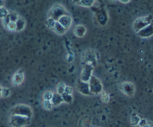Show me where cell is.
I'll return each mask as SVG.
<instances>
[{"mask_svg": "<svg viewBox=\"0 0 153 127\" xmlns=\"http://www.w3.org/2000/svg\"><path fill=\"white\" fill-rule=\"evenodd\" d=\"M2 22H3V25H4V26L5 27V28H7V25H8V24L10 22V18H9V16H7V17L4 18V19H2Z\"/></svg>", "mask_w": 153, "mask_h": 127, "instance_id": "obj_29", "label": "cell"}, {"mask_svg": "<svg viewBox=\"0 0 153 127\" xmlns=\"http://www.w3.org/2000/svg\"><path fill=\"white\" fill-rule=\"evenodd\" d=\"M56 21L54 19H52V17H49L46 20V25H47L48 28H55V25L56 24Z\"/></svg>", "mask_w": 153, "mask_h": 127, "instance_id": "obj_21", "label": "cell"}, {"mask_svg": "<svg viewBox=\"0 0 153 127\" xmlns=\"http://www.w3.org/2000/svg\"><path fill=\"white\" fill-rule=\"evenodd\" d=\"M1 89H2V88H1V87L0 86V97H1Z\"/></svg>", "mask_w": 153, "mask_h": 127, "instance_id": "obj_34", "label": "cell"}, {"mask_svg": "<svg viewBox=\"0 0 153 127\" xmlns=\"http://www.w3.org/2000/svg\"><path fill=\"white\" fill-rule=\"evenodd\" d=\"M76 2L79 5L85 6V7H91L95 2V1L94 0H83V1L80 0V1H76Z\"/></svg>", "mask_w": 153, "mask_h": 127, "instance_id": "obj_17", "label": "cell"}, {"mask_svg": "<svg viewBox=\"0 0 153 127\" xmlns=\"http://www.w3.org/2000/svg\"><path fill=\"white\" fill-rule=\"evenodd\" d=\"M73 92V88H71V87H70V86H66V88H65V93H66V94H70V95H72Z\"/></svg>", "mask_w": 153, "mask_h": 127, "instance_id": "obj_30", "label": "cell"}, {"mask_svg": "<svg viewBox=\"0 0 153 127\" xmlns=\"http://www.w3.org/2000/svg\"><path fill=\"white\" fill-rule=\"evenodd\" d=\"M31 119L19 115H10L9 118V125L11 127H25L30 123Z\"/></svg>", "mask_w": 153, "mask_h": 127, "instance_id": "obj_2", "label": "cell"}, {"mask_svg": "<svg viewBox=\"0 0 153 127\" xmlns=\"http://www.w3.org/2000/svg\"><path fill=\"white\" fill-rule=\"evenodd\" d=\"M140 120V118L137 116L136 114H132L131 117V123L132 124L133 126H136V125H138L139 122Z\"/></svg>", "mask_w": 153, "mask_h": 127, "instance_id": "obj_19", "label": "cell"}, {"mask_svg": "<svg viewBox=\"0 0 153 127\" xmlns=\"http://www.w3.org/2000/svg\"><path fill=\"white\" fill-rule=\"evenodd\" d=\"M121 91L126 94V95L128 96V97H131V96L134 95V92H135V88H134V85H133L131 82H124L121 85L120 88Z\"/></svg>", "mask_w": 153, "mask_h": 127, "instance_id": "obj_7", "label": "cell"}, {"mask_svg": "<svg viewBox=\"0 0 153 127\" xmlns=\"http://www.w3.org/2000/svg\"><path fill=\"white\" fill-rule=\"evenodd\" d=\"M11 114L19 115V116L25 117L31 119L32 117L33 112L31 108L26 105H17L15 106L11 111Z\"/></svg>", "mask_w": 153, "mask_h": 127, "instance_id": "obj_3", "label": "cell"}, {"mask_svg": "<svg viewBox=\"0 0 153 127\" xmlns=\"http://www.w3.org/2000/svg\"><path fill=\"white\" fill-rule=\"evenodd\" d=\"M51 102H52L53 106H57V105H61V103L64 102V100H63L62 96H61V94H59L57 93V94H53V97H52Z\"/></svg>", "mask_w": 153, "mask_h": 127, "instance_id": "obj_13", "label": "cell"}, {"mask_svg": "<svg viewBox=\"0 0 153 127\" xmlns=\"http://www.w3.org/2000/svg\"><path fill=\"white\" fill-rule=\"evenodd\" d=\"M137 34V35L140 36V37H143V38L150 37L151 36L153 35V22L151 23L149 25H148L147 27L143 28V29L140 30Z\"/></svg>", "mask_w": 153, "mask_h": 127, "instance_id": "obj_9", "label": "cell"}, {"mask_svg": "<svg viewBox=\"0 0 153 127\" xmlns=\"http://www.w3.org/2000/svg\"><path fill=\"white\" fill-rule=\"evenodd\" d=\"M101 100L102 101L104 102H108L109 100H110V97H109V95L107 94V93L102 92Z\"/></svg>", "mask_w": 153, "mask_h": 127, "instance_id": "obj_27", "label": "cell"}, {"mask_svg": "<svg viewBox=\"0 0 153 127\" xmlns=\"http://www.w3.org/2000/svg\"><path fill=\"white\" fill-rule=\"evenodd\" d=\"M53 94H52V93L49 91H46V92H44L43 94V100H50L51 101L52 97H53Z\"/></svg>", "mask_w": 153, "mask_h": 127, "instance_id": "obj_25", "label": "cell"}, {"mask_svg": "<svg viewBox=\"0 0 153 127\" xmlns=\"http://www.w3.org/2000/svg\"><path fill=\"white\" fill-rule=\"evenodd\" d=\"M7 28L8 30H10V31H16V22H10V23L8 24V25H7Z\"/></svg>", "mask_w": 153, "mask_h": 127, "instance_id": "obj_28", "label": "cell"}, {"mask_svg": "<svg viewBox=\"0 0 153 127\" xmlns=\"http://www.w3.org/2000/svg\"><path fill=\"white\" fill-rule=\"evenodd\" d=\"M77 89L81 94H84V95H91V90H90V86H89V82H83L80 79L79 80V82H77Z\"/></svg>", "mask_w": 153, "mask_h": 127, "instance_id": "obj_8", "label": "cell"}, {"mask_svg": "<svg viewBox=\"0 0 153 127\" xmlns=\"http://www.w3.org/2000/svg\"><path fill=\"white\" fill-rule=\"evenodd\" d=\"M93 69H94V67L91 64L88 63V64H85L83 70H82V75H81V80L85 82H89L91 77L93 76Z\"/></svg>", "mask_w": 153, "mask_h": 127, "instance_id": "obj_6", "label": "cell"}, {"mask_svg": "<svg viewBox=\"0 0 153 127\" xmlns=\"http://www.w3.org/2000/svg\"><path fill=\"white\" fill-rule=\"evenodd\" d=\"M121 1V2H123V3H128V2H129L130 1H128H128Z\"/></svg>", "mask_w": 153, "mask_h": 127, "instance_id": "obj_33", "label": "cell"}, {"mask_svg": "<svg viewBox=\"0 0 153 127\" xmlns=\"http://www.w3.org/2000/svg\"><path fill=\"white\" fill-rule=\"evenodd\" d=\"M97 19L101 25H104L107 22L108 19L107 14H106L105 12L103 11V10L99 12V13H97Z\"/></svg>", "mask_w": 153, "mask_h": 127, "instance_id": "obj_14", "label": "cell"}, {"mask_svg": "<svg viewBox=\"0 0 153 127\" xmlns=\"http://www.w3.org/2000/svg\"><path fill=\"white\" fill-rule=\"evenodd\" d=\"M9 14V12L8 10H7V8L4 7H0V18L1 19H4V18L7 17Z\"/></svg>", "mask_w": 153, "mask_h": 127, "instance_id": "obj_23", "label": "cell"}, {"mask_svg": "<svg viewBox=\"0 0 153 127\" xmlns=\"http://www.w3.org/2000/svg\"><path fill=\"white\" fill-rule=\"evenodd\" d=\"M24 80V72L22 70H19L16 72L13 76L12 82L14 85H19L22 83Z\"/></svg>", "mask_w": 153, "mask_h": 127, "instance_id": "obj_11", "label": "cell"}, {"mask_svg": "<svg viewBox=\"0 0 153 127\" xmlns=\"http://www.w3.org/2000/svg\"><path fill=\"white\" fill-rule=\"evenodd\" d=\"M3 4H4V1H1L0 0V7H3Z\"/></svg>", "mask_w": 153, "mask_h": 127, "instance_id": "obj_32", "label": "cell"}, {"mask_svg": "<svg viewBox=\"0 0 153 127\" xmlns=\"http://www.w3.org/2000/svg\"><path fill=\"white\" fill-rule=\"evenodd\" d=\"M16 31H21L25 28V21L23 18L19 17L18 20L16 22Z\"/></svg>", "mask_w": 153, "mask_h": 127, "instance_id": "obj_15", "label": "cell"}, {"mask_svg": "<svg viewBox=\"0 0 153 127\" xmlns=\"http://www.w3.org/2000/svg\"><path fill=\"white\" fill-rule=\"evenodd\" d=\"M153 22V16L152 15H148V16H142V17L137 18L135 19L133 23V28L136 32H138L140 30L143 29L144 28L147 27Z\"/></svg>", "mask_w": 153, "mask_h": 127, "instance_id": "obj_1", "label": "cell"}, {"mask_svg": "<svg viewBox=\"0 0 153 127\" xmlns=\"http://www.w3.org/2000/svg\"><path fill=\"white\" fill-rule=\"evenodd\" d=\"M65 15L70 14H69L67 10L62 5H61V4H56L51 10L50 13H49V17H52L56 22H58L60 18L62 17L63 16H65Z\"/></svg>", "mask_w": 153, "mask_h": 127, "instance_id": "obj_4", "label": "cell"}, {"mask_svg": "<svg viewBox=\"0 0 153 127\" xmlns=\"http://www.w3.org/2000/svg\"><path fill=\"white\" fill-rule=\"evenodd\" d=\"M90 90L92 94H100L102 92V85L95 76H92L89 81Z\"/></svg>", "mask_w": 153, "mask_h": 127, "instance_id": "obj_5", "label": "cell"}, {"mask_svg": "<svg viewBox=\"0 0 153 127\" xmlns=\"http://www.w3.org/2000/svg\"><path fill=\"white\" fill-rule=\"evenodd\" d=\"M42 105H43V108L46 109V110H51L53 107V105L50 100H43Z\"/></svg>", "mask_w": 153, "mask_h": 127, "instance_id": "obj_20", "label": "cell"}, {"mask_svg": "<svg viewBox=\"0 0 153 127\" xmlns=\"http://www.w3.org/2000/svg\"><path fill=\"white\" fill-rule=\"evenodd\" d=\"M61 96H62L63 100L66 103H71L73 102V97H72V95H70V94H67L66 93H64Z\"/></svg>", "mask_w": 153, "mask_h": 127, "instance_id": "obj_22", "label": "cell"}, {"mask_svg": "<svg viewBox=\"0 0 153 127\" xmlns=\"http://www.w3.org/2000/svg\"><path fill=\"white\" fill-rule=\"evenodd\" d=\"M53 30H54V31L56 33V34H61H61H65V32L67 31V29H66L64 26H62V25H61V24L58 22H57L56 24H55V28H53Z\"/></svg>", "mask_w": 153, "mask_h": 127, "instance_id": "obj_16", "label": "cell"}, {"mask_svg": "<svg viewBox=\"0 0 153 127\" xmlns=\"http://www.w3.org/2000/svg\"><path fill=\"white\" fill-rule=\"evenodd\" d=\"M72 21H73V19H72L71 16L70 15H65V16H63L62 17L58 19V22H59L62 26H64L67 30L71 26Z\"/></svg>", "mask_w": 153, "mask_h": 127, "instance_id": "obj_10", "label": "cell"}, {"mask_svg": "<svg viewBox=\"0 0 153 127\" xmlns=\"http://www.w3.org/2000/svg\"><path fill=\"white\" fill-rule=\"evenodd\" d=\"M65 88H66V85H64V83L61 82V83H59L58 85H57V88H56L57 93L61 94V95H62L63 94L65 93Z\"/></svg>", "mask_w": 153, "mask_h": 127, "instance_id": "obj_18", "label": "cell"}, {"mask_svg": "<svg viewBox=\"0 0 153 127\" xmlns=\"http://www.w3.org/2000/svg\"><path fill=\"white\" fill-rule=\"evenodd\" d=\"M138 125L140 126V127L145 126L148 125L147 121H146V120H145V119H140V122H139Z\"/></svg>", "mask_w": 153, "mask_h": 127, "instance_id": "obj_31", "label": "cell"}, {"mask_svg": "<svg viewBox=\"0 0 153 127\" xmlns=\"http://www.w3.org/2000/svg\"><path fill=\"white\" fill-rule=\"evenodd\" d=\"M10 94H11V91H10V90L9 88H2V89H1V97H4V98H7V97H8L10 95Z\"/></svg>", "mask_w": 153, "mask_h": 127, "instance_id": "obj_24", "label": "cell"}, {"mask_svg": "<svg viewBox=\"0 0 153 127\" xmlns=\"http://www.w3.org/2000/svg\"><path fill=\"white\" fill-rule=\"evenodd\" d=\"M9 18H10V22H16V21L18 20L19 19V16L17 15V13H14V12H12V13H9L8 14Z\"/></svg>", "mask_w": 153, "mask_h": 127, "instance_id": "obj_26", "label": "cell"}, {"mask_svg": "<svg viewBox=\"0 0 153 127\" xmlns=\"http://www.w3.org/2000/svg\"><path fill=\"white\" fill-rule=\"evenodd\" d=\"M87 29L84 25H76L74 28V33L77 37H82L85 36V33H86Z\"/></svg>", "mask_w": 153, "mask_h": 127, "instance_id": "obj_12", "label": "cell"}, {"mask_svg": "<svg viewBox=\"0 0 153 127\" xmlns=\"http://www.w3.org/2000/svg\"><path fill=\"white\" fill-rule=\"evenodd\" d=\"M143 127H151V126L149 125H146V126H143Z\"/></svg>", "mask_w": 153, "mask_h": 127, "instance_id": "obj_35", "label": "cell"}]
</instances>
